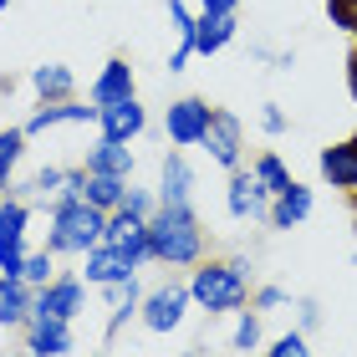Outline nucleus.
<instances>
[{
	"label": "nucleus",
	"instance_id": "5",
	"mask_svg": "<svg viewBox=\"0 0 357 357\" xmlns=\"http://www.w3.org/2000/svg\"><path fill=\"white\" fill-rule=\"evenodd\" d=\"M26 204L6 199L0 204V275H21L26 266Z\"/></svg>",
	"mask_w": 357,
	"mask_h": 357
},
{
	"label": "nucleus",
	"instance_id": "17",
	"mask_svg": "<svg viewBox=\"0 0 357 357\" xmlns=\"http://www.w3.org/2000/svg\"><path fill=\"white\" fill-rule=\"evenodd\" d=\"M87 174H118V178H128V174H133V153H128V143L97 138L87 149Z\"/></svg>",
	"mask_w": 357,
	"mask_h": 357
},
{
	"label": "nucleus",
	"instance_id": "26",
	"mask_svg": "<svg viewBox=\"0 0 357 357\" xmlns=\"http://www.w3.org/2000/svg\"><path fill=\"white\" fill-rule=\"evenodd\" d=\"M21 149H26V128H6V133H0V169L21 164Z\"/></svg>",
	"mask_w": 357,
	"mask_h": 357
},
{
	"label": "nucleus",
	"instance_id": "22",
	"mask_svg": "<svg viewBox=\"0 0 357 357\" xmlns=\"http://www.w3.org/2000/svg\"><path fill=\"white\" fill-rule=\"evenodd\" d=\"M123 194H128V178H118V174H87V184H82V199L107 209V215L123 204Z\"/></svg>",
	"mask_w": 357,
	"mask_h": 357
},
{
	"label": "nucleus",
	"instance_id": "20",
	"mask_svg": "<svg viewBox=\"0 0 357 357\" xmlns=\"http://www.w3.org/2000/svg\"><path fill=\"white\" fill-rule=\"evenodd\" d=\"M31 347H36L41 357H61L72 352V327L56 317H31Z\"/></svg>",
	"mask_w": 357,
	"mask_h": 357
},
{
	"label": "nucleus",
	"instance_id": "32",
	"mask_svg": "<svg viewBox=\"0 0 357 357\" xmlns=\"http://www.w3.org/2000/svg\"><path fill=\"white\" fill-rule=\"evenodd\" d=\"M56 184H67V169H41L36 178H31V194H52Z\"/></svg>",
	"mask_w": 357,
	"mask_h": 357
},
{
	"label": "nucleus",
	"instance_id": "38",
	"mask_svg": "<svg viewBox=\"0 0 357 357\" xmlns=\"http://www.w3.org/2000/svg\"><path fill=\"white\" fill-rule=\"evenodd\" d=\"M21 357H41V352H36V347H31V352H21Z\"/></svg>",
	"mask_w": 357,
	"mask_h": 357
},
{
	"label": "nucleus",
	"instance_id": "3",
	"mask_svg": "<svg viewBox=\"0 0 357 357\" xmlns=\"http://www.w3.org/2000/svg\"><path fill=\"white\" fill-rule=\"evenodd\" d=\"M245 261H230V266H199L194 271V281H189V296L204 306L209 317L215 312H240L250 296V286H245Z\"/></svg>",
	"mask_w": 357,
	"mask_h": 357
},
{
	"label": "nucleus",
	"instance_id": "1",
	"mask_svg": "<svg viewBox=\"0 0 357 357\" xmlns=\"http://www.w3.org/2000/svg\"><path fill=\"white\" fill-rule=\"evenodd\" d=\"M107 240V209H97L87 199H61L56 215H52V235L46 245L52 255H87Z\"/></svg>",
	"mask_w": 357,
	"mask_h": 357
},
{
	"label": "nucleus",
	"instance_id": "16",
	"mask_svg": "<svg viewBox=\"0 0 357 357\" xmlns=\"http://www.w3.org/2000/svg\"><path fill=\"white\" fill-rule=\"evenodd\" d=\"M123 97H133V67H128L123 56H112L102 77L92 82V107H107V102H123Z\"/></svg>",
	"mask_w": 357,
	"mask_h": 357
},
{
	"label": "nucleus",
	"instance_id": "14",
	"mask_svg": "<svg viewBox=\"0 0 357 357\" xmlns=\"http://www.w3.org/2000/svg\"><path fill=\"white\" fill-rule=\"evenodd\" d=\"M189 189H194V174L184 164V153H169L164 158V184H158V209H194Z\"/></svg>",
	"mask_w": 357,
	"mask_h": 357
},
{
	"label": "nucleus",
	"instance_id": "12",
	"mask_svg": "<svg viewBox=\"0 0 357 357\" xmlns=\"http://www.w3.org/2000/svg\"><path fill=\"white\" fill-rule=\"evenodd\" d=\"M133 271H138V266L128 261L118 245H107V240H102L97 250H87V281H92V286H123Z\"/></svg>",
	"mask_w": 357,
	"mask_h": 357
},
{
	"label": "nucleus",
	"instance_id": "21",
	"mask_svg": "<svg viewBox=\"0 0 357 357\" xmlns=\"http://www.w3.org/2000/svg\"><path fill=\"white\" fill-rule=\"evenodd\" d=\"M97 112H102V107H77V102L41 107V112H31V123H26V138H31V133H46V128H61V123H97Z\"/></svg>",
	"mask_w": 357,
	"mask_h": 357
},
{
	"label": "nucleus",
	"instance_id": "34",
	"mask_svg": "<svg viewBox=\"0 0 357 357\" xmlns=\"http://www.w3.org/2000/svg\"><path fill=\"white\" fill-rule=\"evenodd\" d=\"M255 301H261L266 312H271V306H281V301H286V291H281V286H266V291H261V296H255Z\"/></svg>",
	"mask_w": 357,
	"mask_h": 357
},
{
	"label": "nucleus",
	"instance_id": "24",
	"mask_svg": "<svg viewBox=\"0 0 357 357\" xmlns=\"http://www.w3.org/2000/svg\"><path fill=\"white\" fill-rule=\"evenodd\" d=\"M255 184H261L266 194H271V199H275V194H286L291 184H296V178H291V169L281 164V158H275V153H261V158H255Z\"/></svg>",
	"mask_w": 357,
	"mask_h": 357
},
{
	"label": "nucleus",
	"instance_id": "6",
	"mask_svg": "<svg viewBox=\"0 0 357 357\" xmlns=\"http://www.w3.org/2000/svg\"><path fill=\"white\" fill-rule=\"evenodd\" d=\"M240 118L230 107H215L209 112V128H204V149H209V158H215L220 169H240Z\"/></svg>",
	"mask_w": 357,
	"mask_h": 357
},
{
	"label": "nucleus",
	"instance_id": "39",
	"mask_svg": "<svg viewBox=\"0 0 357 357\" xmlns=\"http://www.w3.org/2000/svg\"><path fill=\"white\" fill-rule=\"evenodd\" d=\"M6 6H10V0H0V10H6Z\"/></svg>",
	"mask_w": 357,
	"mask_h": 357
},
{
	"label": "nucleus",
	"instance_id": "25",
	"mask_svg": "<svg viewBox=\"0 0 357 357\" xmlns=\"http://www.w3.org/2000/svg\"><path fill=\"white\" fill-rule=\"evenodd\" d=\"M31 87H36L41 97H56V102H61V97L72 92V67H61V61H46V67L31 72Z\"/></svg>",
	"mask_w": 357,
	"mask_h": 357
},
{
	"label": "nucleus",
	"instance_id": "41",
	"mask_svg": "<svg viewBox=\"0 0 357 357\" xmlns=\"http://www.w3.org/2000/svg\"><path fill=\"white\" fill-rule=\"evenodd\" d=\"M87 357H102V352H87Z\"/></svg>",
	"mask_w": 357,
	"mask_h": 357
},
{
	"label": "nucleus",
	"instance_id": "2",
	"mask_svg": "<svg viewBox=\"0 0 357 357\" xmlns=\"http://www.w3.org/2000/svg\"><path fill=\"white\" fill-rule=\"evenodd\" d=\"M149 250L164 266H194L204 250V230L194 209H153L149 215Z\"/></svg>",
	"mask_w": 357,
	"mask_h": 357
},
{
	"label": "nucleus",
	"instance_id": "36",
	"mask_svg": "<svg viewBox=\"0 0 357 357\" xmlns=\"http://www.w3.org/2000/svg\"><path fill=\"white\" fill-rule=\"evenodd\" d=\"M199 6H204V10H235L240 0H199Z\"/></svg>",
	"mask_w": 357,
	"mask_h": 357
},
{
	"label": "nucleus",
	"instance_id": "28",
	"mask_svg": "<svg viewBox=\"0 0 357 357\" xmlns=\"http://www.w3.org/2000/svg\"><path fill=\"white\" fill-rule=\"evenodd\" d=\"M327 15L337 31H347V36H357V0H327Z\"/></svg>",
	"mask_w": 357,
	"mask_h": 357
},
{
	"label": "nucleus",
	"instance_id": "7",
	"mask_svg": "<svg viewBox=\"0 0 357 357\" xmlns=\"http://www.w3.org/2000/svg\"><path fill=\"white\" fill-rule=\"evenodd\" d=\"M107 245H118L133 266L153 261V250H149V220L128 215V209H112V215H107Z\"/></svg>",
	"mask_w": 357,
	"mask_h": 357
},
{
	"label": "nucleus",
	"instance_id": "11",
	"mask_svg": "<svg viewBox=\"0 0 357 357\" xmlns=\"http://www.w3.org/2000/svg\"><path fill=\"white\" fill-rule=\"evenodd\" d=\"M321 178H327L332 189L357 194V133H352L347 143H332V149H321Z\"/></svg>",
	"mask_w": 357,
	"mask_h": 357
},
{
	"label": "nucleus",
	"instance_id": "8",
	"mask_svg": "<svg viewBox=\"0 0 357 357\" xmlns=\"http://www.w3.org/2000/svg\"><path fill=\"white\" fill-rule=\"evenodd\" d=\"M87 306V291L82 281H52L36 291V306H31V317H56V321H72L77 312Z\"/></svg>",
	"mask_w": 357,
	"mask_h": 357
},
{
	"label": "nucleus",
	"instance_id": "31",
	"mask_svg": "<svg viewBox=\"0 0 357 357\" xmlns=\"http://www.w3.org/2000/svg\"><path fill=\"white\" fill-rule=\"evenodd\" d=\"M118 209H128V215H143V220H149V215H153V199H149V194H143V189H128Z\"/></svg>",
	"mask_w": 357,
	"mask_h": 357
},
{
	"label": "nucleus",
	"instance_id": "13",
	"mask_svg": "<svg viewBox=\"0 0 357 357\" xmlns=\"http://www.w3.org/2000/svg\"><path fill=\"white\" fill-rule=\"evenodd\" d=\"M266 199H271V194L255 184V174H235L230 178V194H225V204H230L235 220H271Z\"/></svg>",
	"mask_w": 357,
	"mask_h": 357
},
{
	"label": "nucleus",
	"instance_id": "37",
	"mask_svg": "<svg viewBox=\"0 0 357 357\" xmlns=\"http://www.w3.org/2000/svg\"><path fill=\"white\" fill-rule=\"evenodd\" d=\"M10 189V169H0V194H6Z\"/></svg>",
	"mask_w": 357,
	"mask_h": 357
},
{
	"label": "nucleus",
	"instance_id": "10",
	"mask_svg": "<svg viewBox=\"0 0 357 357\" xmlns=\"http://www.w3.org/2000/svg\"><path fill=\"white\" fill-rule=\"evenodd\" d=\"M97 123H102V138H118V143H133L143 133V123H149V112H143L138 97H123V102H107L97 112Z\"/></svg>",
	"mask_w": 357,
	"mask_h": 357
},
{
	"label": "nucleus",
	"instance_id": "4",
	"mask_svg": "<svg viewBox=\"0 0 357 357\" xmlns=\"http://www.w3.org/2000/svg\"><path fill=\"white\" fill-rule=\"evenodd\" d=\"M209 112H215V107H204L199 97H178V102H169V112H164V133H169L174 149H194V143H204Z\"/></svg>",
	"mask_w": 357,
	"mask_h": 357
},
{
	"label": "nucleus",
	"instance_id": "23",
	"mask_svg": "<svg viewBox=\"0 0 357 357\" xmlns=\"http://www.w3.org/2000/svg\"><path fill=\"white\" fill-rule=\"evenodd\" d=\"M31 306H36V301H31V291H26L21 275H0V321L15 327V321H26Z\"/></svg>",
	"mask_w": 357,
	"mask_h": 357
},
{
	"label": "nucleus",
	"instance_id": "30",
	"mask_svg": "<svg viewBox=\"0 0 357 357\" xmlns=\"http://www.w3.org/2000/svg\"><path fill=\"white\" fill-rule=\"evenodd\" d=\"M266 357H312V347H306L301 332H286V337H275V342H271Z\"/></svg>",
	"mask_w": 357,
	"mask_h": 357
},
{
	"label": "nucleus",
	"instance_id": "9",
	"mask_svg": "<svg viewBox=\"0 0 357 357\" xmlns=\"http://www.w3.org/2000/svg\"><path fill=\"white\" fill-rule=\"evenodd\" d=\"M189 286H164V291H153L149 301H143V327L149 332H174L178 321H184V306H189Z\"/></svg>",
	"mask_w": 357,
	"mask_h": 357
},
{
	"label": "nucleus",
	"instance_id": "42",
	"mask_svg": "<svg viewBox=\"0 0 357 357\" xmlns=\"http://www.w3.org/2000/svg\"><path fill=\"white\" fill-rule=\"evenodd\" d=\"M352 266H357V255H352Z\"/></svg>",
	"mask_w": 357,
	"mask_h": 357
},
{
	"label": "nucleus",
	"instance_id": "33",
	"mask_svg": "<svg viewBox=\"0 0 357 357\" xmlns=\"http://www.w3.org/2000/svg\"><path fill=\"white\" fill-rule=\"evenodd\" d=\"M261 128H266V133H281V128H286V112L275 107V102H266V112H261Z\"/></svg>",
	"mask_w": 357,
	"mask_h": 357
},
{
	"label": "nucleus",
	"instance_id": "15",
	"mask_svg": "<svg viewBox=\"0 0 357 357\" xmlns=\"http://www.w3.org/2000/svg\"><path fill=\"white\" fill-rule=\"evenodd\" d=\"M235 31H240L235 10H204V15H199V31H194V52H199V56H215L220 46L235 41Z\"/></svg>",
	"mask_w": 357,
	"mask_h": 357
},
{
	"label": "nucleus",
	"instance_id": "19",
	"mask_svg": "<svg viewBox=\"0 0 357 357\" xmlns=\"http://www.w3.org/2000/svg\"><path fill=\"white\" fill-rule=\"evenodd\" d=\"M306 215H312V189L306 184H291L286 194H275V204H271V225L275 230H296Z\"/></svg>",
	"mask_w": 357,
	"mask_h": 357
},
{
	"label": "nucleus",
	"instance_id": "29",
	"mask_svg": "<svg viewBox=\"0 0 357 357\" xmlns=\"http://www.w3.org/2000/svg\"><path fill=\"white\" fill-rule=\"evenodd\" d=\"M261 347V317H240V327H235V352H255Z\"/></svg>",
	"mask_w": 357,
	"mask_h": 357
},
{
	"label": "nucleus",
	"instance_id": "35",
	"mask_svg": "<svg viewBox=\"0 0 357 357\" xmlns=\"http://www.w3.org/2000/svg\"><path fill=\"white\" fill-rule=\"evenodd\" d=\"M347 92H352V102H357V46H352V56H347Z\"/></svg>",
	"mask_w": 357,
	"mask_h": 357
},
{
	"label": "nucleus",
	"instance_id": "27",
	"mask_svg": "<svg viewBox=\"0 0 357 357\" xmlns=\"http://www.w3.org/2000/svg\"><path fill=\"white\" fill-rule=\"evenodd\" d=\"M21 281L26 286H52V255H26V266H21Z\"/></svg>",
	"mask_w": 357,
	"mask_h": 357
},
{
	"label": "nucleus",
	"instance_id": "18",
	"mask_svg": "<svg viewBox=\"0 0 357 357\" xmlns=\"http://www.w3.org/2000/svg\"><path fill=\"white\" fill-rule=\"evenodd\" d=\"M169 21H174V36H178L174 56H169V72H184V61L194 56V31H199V15H194L184 0H169Z\"/></svg>",
	"mask_w": 357,
	"mask_h": 357
},
{
	"label": "nucleus",
	"instance_id": "40",
	"mask_svg": "<svg viewBox=\"0 0 357 357\" xmlns=\"http://www.w3.org/2000/svg\"><path fill=\"white\" fill-rule=\"evenodd\" d=\"M184 357H199V352H184Z\"/></svg>",
	"mask_w": 357,
	"mask_h": 357
}]
</instances>
